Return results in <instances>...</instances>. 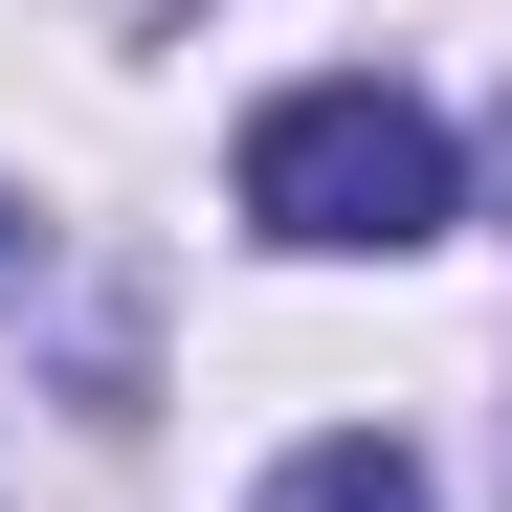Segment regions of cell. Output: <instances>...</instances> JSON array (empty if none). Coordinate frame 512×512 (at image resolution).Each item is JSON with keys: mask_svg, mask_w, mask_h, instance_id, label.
Here are the masks:
<instances>
[{"mask_svg": "<svg viewBox=\"0 0 512 512\" xmlns=\"http://www.w3.org/2000/svg\"><path fill=\"white\" fill-rule=\"evenodd\" d=\"M245 512H446V490H423V446H379V423H312Z\"/></svg>", "mask_w": 512, "mask_h": 512, "instance_id": "7a4b0ae2", "label": "cell"}, {"mask_svg": "<svg viewBox=\"0 0 512 512\" xmlns=\"http://www.w3.org/2000/svg\"><path fill=\"white\" fill-rule=\"evenodd\" d=\"M0 290H23V223H0Z\"/></svg>", "mask_w": 512, "mask_h": 512, "instance_id": "3957f363", "label": "cell"}, {"mask_svg": "<svg viewBox=\"0 0 512 512\" xmlns=\"http://www.w3.org/2000/svg\"><path fill=\"white\" fill-rule=\"evenodd\" d=\"M245 223L312 245V268H401V245H446V112L379 90V67L268 90V112H245Z\"/></svg>", "mask_w": 512, "mask_h": 512, "instance_id": "6da1fadb", "label": "cell"}]
</instances>
